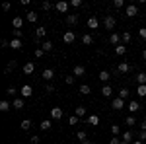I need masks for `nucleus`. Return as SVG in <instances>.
<instances>
[{
	"instance_id": "09e8293b",
	"label": "nucleus",
	"mask_w": 146,
	"mask_h": 144,
	"mask_svg": "<svg viewBox=\"0 0 146 144\" xmlns=\"http://www.w3.org/2000/svg\"><path fill=\"white\" fill-rule=\"evenodd\" d=\"M109 144H121V138L119 136H113L111 140H109Z\"/></svg>"
},
{
	"instance_id": "1a4fd4ad",
	"label": "nucleus",
	"mask_w": 146,
	"mask_h": 144,
	"mask_svg": "<svg viewBox=\"0 0 146 144\" xmlns=\"http://www.w3.org/2000/svg\"><path fill=\"white\" fill-rule=\"evenodd\" d=\"M136 14H138V8H136V4H131V6H127V16H129V18H135Z\"/></svg>"
},
{
	"instance_id": "4d7b16f0",
	"label": "nucleus",
	"mask_w": 146,
	"mask_h": 144,
	"mask_svg": "<svg viewBox=\"0 0 146 144\" xmlns=\"http://www.w3.org/2000/svg\"><path fill=\"white\" fill-rule=\"evenodd\" d=\"M140 131H146V121L140 123Z\"/></svg>"
},
{
	"instance_id": "7c9ffc66",
	"label": "nucleus",
	"mask_w": 146,
	"mask_h": 144,
	"mask_svg": "<svg viewBox=\"0 0 146 144\" xmlns=\"http://www.w3.org/2000/svg\"><path fill=\"white\" fill-rule=\"evenodd\" d=\"M18 66V60H10V62H8V66H6V70H4V72H6V74H8V72H12V70H14V68Z\"/></svg>"
},
{
	"instance_id": "20e7f679",
	"label": "nucleus",
	"mask_w": 146,
	"mask_h": 144,
	"mask_svg": "<svg viewBox=\"0 0 146 144\" xmlns=\"http://www.w3.org/2000/svg\"><path fill=\"white\" fill-rule=\"evenodd\" d=\"M12 107L16 111H22L23 107H25V101H23V98H16V100L12 101Z\"/></svg>"
},
{
	"instance_id": "13d9d810",
	"label": "nucleus",
	"mask_w": 146,
	"mask_h": 144,
	"mask_svg": "<svg viewBox=\"0 0 146 144\" xmlns=\"http://www.w3.org/2000/svg\"><path fill=\"white\" fill-rule=\"evenodd\" d=\"M133 144H144L142 140H133Z\"/></svg>"
},
{
	"instance_id": "5701e85b",
	"label": "nucleus",
	"mask_w": 146,
	"mask_h": 144,
	"mask_svg": "<svg viewBox=\"0 0 146 144\" xmlns=\"http://www.w3.org/2000/svg\"><path fill=\"white\" fill-rule=\"evenodd\" d=\"M133 138H135L133 131H127V133H123V140H125V142H131V144H133Z\"/></svg>"
},
{
	"instance_id": "6ab92c4d",
	"label": "nucleus",
	"mask_w": 146,
	"mask_h": 144,
	"mask_svg": "<svg viewBox=\"0 0 146 144\" xmlns=\"http://www.w3.org/2000/svg\"><path fill=\"white\" fill-rule=\"evenodd\" d=\"M66 23L76 25V23H78V16H76V14H68V16H66Z\"/></svg>"
},
{
	"instance_id": "0eeeda50",
	"label": "nucleus",
	"mask_w": 146,
	"mask_h": 144,
	"mask_svg": "<svg viewBox=\"0 0 146 144\" xmlns=\"http://www.w3.org/2000/svg\"><path fill=\"white\" fill-rule=\"evenodd\" d=\"M111 107H113V109H117V111L123 109V107H125V100H121V98H115V100L111 101Z\"/></svg>"
},
{
	"instance_id": "f03ea898",
	"label": "nucleus",
	"mask_w": 146,
	"mask_h": 144,
	"mask_svg": "<svg viewBox=\"0 0 146 144\" xmlns=\"http://www.w3.org/2000/svg\"><path fill=\"white\" fill-rule=\"evenodd\" d=\"M20 96H22V98H31V96H33V88H31V86H27V84H25V86H22Z\"/></svg>"
},
{
	"instance_id": "c85d7f7f",
	"label": "nucleus",
	"mask_w": 146,
	"mask_h": 144,
	"mask_svg": "<svg viewBox=\"0 0 146 144\" xmlns=\"http://www.w3.org/2000/svg\"><path fill=\"white\" fill-rule=\"evenodd\" d=\"M125 125H127V127H135V125H136V119L133 117V115H129V117L125 119Z\"/></svg>"
},
{
	"instance_id": "bb28decb",
	"label": "nucleus",
	"mask_w": 146,
	"mask_h": 144,
	"mask_svg": "<svg viewBox=\"0 0 146 144\" xmlns=\"http://www.w3.org/2000/svg\"><path fill=\"white\" fill-rule=\"evenodd\" d=\"M115 53L119 56H123L125 53H127V47H125V45H117V47H115Z\"/></svg>"
},
{
	"instance_id": "6e6552de",
	"label": "nucleus",
	"mask_w": 146,
	"mask_h": 144,
	"mask_svg": "<svg viewBox=\"0 0 146 144\" xmlns=\"http://www.w3.org/2000/svg\"><path fill=\"white\" fill-rule=\"evenodd\" d=\"M41 78H43V80H53V78H55V70H53V68H45L43 74H41Z\"/></svg>"
},
{
	"instance_id": "680f3d73",
	"label": "nucleus",
	"mask_w": 146,
	"mask_h": 144,
	"mask_svg": "<svg viewBox=\"0 0 146 144\" xmlns=\"http://www.w3.org/2000/svg\"><path fill=\"white\" fill-rule=\"evenodd\" d=\"M121 144H131V142H125V140H121Z\"/></svg>"
},
{
	"instance_id": "c9c22d12",
	"label": "nucleus",
	"mask_w": 146,
	"mask_h": 144,
	"mask_svg": "<svg viewBox=\"0 0 146 144\" xmlns=\"http://www.w3.org/2000/svg\"><path fill=\"white\" fill-rule=\"evenodd\" d=\"M37 12H27V22H37Z\"/></svg>"
},
{
	"instance_id": "412c9836",
	"label": "nucleus",
	"mask_w": 146,
	"mask_h": 144,
	"mask_svg": "<svg viewBox=\"0 0 146 144\" xmlns=\"http://www.w3.org/2000/svg\"><path fill=\"white\" fill-rule=\"evenodd\" d=\"M109 78H111V74H109L107 70H101V72H100V80L103 82V84H107V80H109Z\"/></svg>"
},
{
	"instance_id": "a878e982",
	"label": "nucleus",
	"mask_w": 146,
	"mask_h": 144,
	"mask_svg": "<svg viewBox=\"0 0 146 144\" xmlns=\"http://www.w3.org/2000/svg\"><path fill=\"white\" fill-rule=\"evenodd\" d=\"M20 127H22V131H29V129H31V121H29V119H23V121L20 123Z\"/></svg>"
},
{
	"instance_id": "e2e57ef3",
	"label": "nucleus",
	"mask_w": 146,
	"mask_h": 144,
	"mask_svg": "<svg viewBox=\"0 0 146 144\" xmlns=\"http://www.w3.org/2000/svg\"><path fill=\"white\" fill-rule=\"evenodd\" d=\"M72 144H80V142H72Z\"/></svg>"
},
{
	"instance_id": "4be33fe9",
	"label": "nucleus",
	"mask_w": 146,
	"mask_h": 144,
	"mask_svg": "<svg viewBox=\"0 0 146 144\" xmlns=\"http://www.w3.org/2000/svg\"><path fill=\"white\" fill-rule=\"evenodd\" d=\"M74 115H76V117H80V119H82V117H86V107H84V105H80V107H76V111H74Z\"/></svg>"
},
{
	"instance_id": "e433bc0d",
	"label": "nucleus",
	"mask_w": 146,
	"mask_h": 144,
	"mask_svg": "<svg viewBox=\"0 0 146 144\" xmlns=\"http://www.w3.org/2000/svg\"><path fill=\"white\" fill-rule=\"evenodd\" d=\"M125 6V0H113V8H117V10H121Z\"/></svg>"
},
{
	"instance_id": "ddd939ff",
	"label": "nucleus",
	"mask_w": 146,
	"mask_h": 144,
	"mask_svg": "<svg viewBox=\"0 0 146 144\" xmlns=\"http://www.w3.org/2000/svg\"><path fill=\"white\" fill-rule=\"evenodd\" d=\"M98 25H100V20L94 18V16H90V18H88V27H90V29H96Z\"/></svg>"
},
{
	"instance_id": "473e14b6",
	"label": "nucleus",
	"mask_w": 146,
	"mask_h": 144,
	"mask_svg": "<svg viewBox=\"0 0 146 144\" xmlns=\"http://www.w3.org/2000/svg\"><path fill=\"white\" fill-rule=\"evenodd\" d=\"M119 39H121V37H119L117 33H111V35H109V43H113V45H121V43H119Z\"/></svg>"
},
{
	"instance_id": "7ed1b4c3",
	"label": "nucleus",
	"mask_w": 146,
	"mask_h": 144,
	"mask_svg": "<svg viewBox=\"0 0 146 144\" xmlns=\"http://www.w3.org/2000/svg\"><path fill=\"white\" fill-rule=\"evenodd\" d=\"M115 18H113V16H105V18H103V25H105V29H113V27H115Z\"/></svg>"
},
{
	"instance_id": "bf43d9fd",
	"label": "nucleus",
	"mask_w": 146,
	"mask_h": 144,
	"mask_svg": "<svg viewBox=\"0 0 146 144\" xmlns=\"http://www.w3.org/2000/svg\"><path fill=\"white\" fill-rule=\"evenodd\" d=\"M142 58H144V60H146V49H144V51H142Z\"/></svg>"
},
{
	"instance_id": "c756f323",
	"label": "nucleus",
	"mask_w": 146,
	"mask_h": 144,
	"mask_svg": "<svg viewBox=\"0 0 146 144\" xmlns=\"http://www.w3.org/2000/svg\"><path fill=\"white\" fill-rule=\"evenodd\" d=\"M82 43H84V45H92V43H94V37H92L90 33H86L84 37H82Z\"/></svg>"
},
{
	"instance_id": "58836bf2",
	"label": "nucleus",
	"mask_w": 146,
	"mask_h": 144,
	"mask_svg": "<svg viewBox=\"0 0 146 144\" xmlns=\"http://www.w3.org/2000/svg\"><path fill=\"white\" fill-rule=\"evenodd\" d=\"M43 51H53V43H51V41H43Z\"/></svg>"
},
{
	"instance_id": "dca6fc26",
	"label": "nucleus",
	"mask_w": 146,
	"mask_h": 144,
	"mask_svg": "<svg viewBox=\"0 0 146 144\" xmlns=\"http://www.w3.org/2000/svg\"><path fill=\"white\" fill-rule=\"evenodd\" d=\"M12 25H14L16 29H22V25H23V18H20V16H16V18L12 20Z\"/></svg>"
},
{
	"instance_id": "a19ab883",
	"label": "nucleus",
	"mask_w": 146,
	"mask_h": 144,
	"mask_svg": "<svg viewBox=\"0 0 146 144\" xmlns=\"http://www.w3.org/2000/svg\"><path fill=\"white\" fill-rule=\"evenodd\" d=\"M111 133L115 134V136H119V133H121V127H119V125H111Z\"/></svg>"
},
{
	"instance_id": "9d476101",
	"label": "nucleus",
	"mask_w": 146,
	"mask_h": 144,
	"mask_svg": "<svg viewBox=\"0 0 146 144\" xmlns=\"http://www.w3.org/2000/svg\"><path fill=\"white\" fill-rule=\"evenodd\" d=\"M129 70H131V64H129V62H121V64L117 66V72H119V74H127Z\"/></svg>"
},
{
	"instance_id": "603ef678",
	"label": "nucleus",
	"mask_w": 146,
	"mask_h": 144,
	"mask_svg": "<svg viewBox=\"0 0 146 144\" xmlns=\"http://www.w3.org/2000/svg\"><path fill=\"white\" fill-rule=\"evenodd\" d=\"M39 140H41V138H39L37 134H33V136H31V144H39Z\"/></svg>"
},
{
	"instance_id": "aec40b11",
	"label": "nucleus",
	"mask_w": 146,
	"mask_h": 144,
	"mask_svg": "<svg viewBox=\"0 0 146 144\" xmlns=\"http://www.w3.org/2000/svg\"><path fill=\"white\" fill-rule=\"evenodd\" d=\"M10 101H6V100H2L0 101V111H2V113H6V111H10Z\"/></svg>"
},
{
	"instance_id": "cd10ccee",
	"label": "nucleus",
	"mask_w": 146,
	"mask_h": 144,
	"mask_svg": "<svg viewBox=\"0 0 146 144\" xmlns=\"http://www.w3.org/2000/svg\"><path fill=\"white\" fill-rule=\"evenodd\" d=\"M80 94H84V96H88V94H92V88L88 86V84H82V86H80Z\"/></svg>"
},
{
	"instance_id": "f704fd0d",
	"label": "nucleus",
	"mask_w": 146,
	"mask_h": 144,
	"mask_svg": "<svg viewBox=\"0 0 146 144\" xmlns=\"http://www.w3.org/2000/svg\"><path fill=\"white\" fill-rule=\"evenodd\" d=\"M136 94L140 98H146V86H136Z\"/></svg>"
},
{
	"instance_id": "2eb2a0df",
	"label": "nucleus",
	"mask_w": 146,
	"mask_h": 144,
	"mask_svg": "<svg viewBox=\"0 0 146 144\" xmlns=\"http://www.w3.org/2000/svg\"><path fill=\"white\" fill-rule=\"evenodd\" d=\"M101 94H103V98H109L113 94V88L109 86V84H103V88H101Z\"/></svg>"
},
{
	"instance_id": "423d86ee",
	"label": "nucleus",
	"mask_w": 146,
	"mask_h": 144,
	"mask_svg": "<svg viewBox=\"0 0 146 144\" xmlns=\"http://www.w3.org/2000/svg\"><path fill=\"white\" fill-rule=\"evenodd\" d=\"M74 39H76V33L74 31H64V35H62V41L64 43H74Z\"/></svg>"
},
{
	"instance_id": "f8f14e48",
	"label": "nucleus",
	"mask_w": 146,
	"mask_h": 144,
	"mask_svg": "<svg viewBox=\"0 0 146 144\" xmlns=\"http://www.w3.org/2000/svg\"><path fill=\"white\" fill-rule=\"evenodd\" d=\"M33 72H35L33 62H25V64H23V74H33Z\"/></svg>"
},
{
	"instance_id": "864d4df0",
	"label": "nucleus",
	"mask_w": 146,
	"mask_h": 144,
	"mask_svg": "<svg viewBox=\"0 0 146 144\" xmlns=\"http://www.w3.org/2000/svg\"><path fill=\"white\" fill-rule=\"evenodd\" d=\"M43 53H45L43 49H37V51H35V56H37V58H41V56H43Z\"/></svg>"
},
{
	"instance_id": "f3484780",
	"label": "nucleus",
	"mask_w": 146,
	"mask_h": 144,
	"mask_svg": "<svg viewBox=\"0 0 146 144\" xmlns=\"http://www.w3.org/2000/svg\"><path fill=\"white\" fill-rule=\"evenodd\" d=\"M86 123L92 125V127H96V125H100V117H98V115H90V117L86 119Z\"/></svg>"
},
{
	"instance_id": "4468645a",
	"label": "nucleus",
	"mask_w": 146,
	"mask_h": 144,
	"mask_svg": "<svg viewBox=\"0 0 146 144\" xmlns=\"http://www.w3.org/2000/svg\"><path fill=\"white\" fill-rule=\"evenodd\" d=\"M45 35H47V29H45V27H43V25L35 29V39H43Z\"/></svg>"
},
{
	"instance_id": "8fccbe9b",
	"label": "nucleus",
	"mask_w": 146,
	"mask_h": 144,
	"mask_svg": "<svg viewBox=\"0 0 146 144\" xmlns=\"http://www.w3.org/2000/svg\"><path fill=\"white\" fill-rule=\"evenodd\" d=\"M138 35H140V37H142V39L146 41V27H142V29H138Z\"/></svg>"
},
{
	"instance_id": "052dcab7",
	"label": "nucleus",
	"mask_w": 146,
	"mask_h": 144,
	"mask_svg": "<svg viewBox=\"0 0 146 144\" xmlns=\"http://www.w3.org/2000/svg\"><path fill=\"white\" fill-rule=\"evenodd\" d=\"M80 144H92V142H90V140H84V142H80Z\"/></svg>"
},
{
	"instance_id": "5fc2aeb1",
	"label": "nucleus",
	"mask_w": 146,
	"mask_h": 144,
	"mask_svg": "<svg viewBox=\"0 0 146 144\" xmlns=\"http://www.w3.org/2000/svg\"><path fill=\"white\" fill-rule=\"evenodd\" d=\"M2 10H6V12L10 10V2H4V4H2Z\"/></svg>"
},
{
	"instance_id": "b1692460",
	"label": "nucleus",
	"mask_w": 146,
	"mask_h": 144,
	"mask_svg": "<svg viewBox=\"0 0 146 144\" xmlns=\"http://www.w3.org/2000/svg\"><path fill=\"white\" fill-rule=\"evenodd\" d=\"M84 72H86V68L82 66V64H76L74 66V76H84Z\"/></svg>"
},
{
	"instance_id": "c03bdc74",
	"label": "nucleus",
	"mask_w": 146,
	"mask_h": 144,
	"mask_svg": "<svg viewBox=\"0 0 146 144\" xmlns=\"http://www.w3.org/2000/svg\"><path fill=\"white\" fill-rule=\"evenodd\" d=\"M74 80H76L74 76H64V82H66L68 86H72V84H74Z\"/></svg>"
},
{
	"instance_id": "9b49d317",
	"label": "nucleus",
	"mask_w": 146,
	"mask_h": 144,
	"mask_svg": "<svg viewBox=\"0 0 146 144\" xmlns=\"http://www.w3.org/2000/svg\"><path fill=\"white\" fill-rule=\"evenodd\" d=\"M10 47L14 49V51H20V49H22V39H16V37H12Z\"/></svg>"
},
{
	"instance_id": "6e6d98bb",
	"label": "nucleus",
	"mask_w": 146,
	"mask_h": 144,
	"mask_svg": "<svg viewBox=\"0 0 146 144\" xmlns=\"http://www.w3.org/2000/svg\"><path fill=\"white\" fill-rule=\"evenodd\" d=\"M14 37H16V39H20V37H22V31H20V29H16V31H14Z\"/></svg>"
},
{
	"instance_id": "49530a36",
	"label": "nucleus",
	"mask_w": 146,
	"mask_h": 144,
	"mask_svg": "<svg viewBox=\"0 0 146 144\" xmlns=\"http://www.w3.org/2000/svg\"><path fill=\"white\" fill-rule=\"evenodd\" d=\"M45 92H47V94H53V92H55V86H53V84H47Z\"/></svg>"
},
{
	"instance_id": "f257e3e1",
	"label": "nucleus",
	"mask_w": 146,
	"mask_h": 144,
	"mask_svg": "<svg viewBox=\"0 0 146 144\" xmlns=\"http://www.w3.org/2000/svg\"><path fill=\"white\" fill-rule=\"evenodd\" d=\"M55 8H56V12H60V14H66L68 8H70V4H68V2H62V0H58V2L55 4Z\"/></svg>"
},
{
	"instance_id": "37998d69",
	"label": "nucleus",
	"mask_w": 146,
	"mask_h": 144,
	"mask_svg": "<svg viewBox=\"0 0 146 144\" xmlns=\"http://www.w3.org/2000/svg\"><path fill=\"white\" fill-rule=\"evenodd\" d=\"M121 39H123V43H129V41H131V33H129V31H125V33L121 35Z\"/></svg>"
},
{
	"instance_id": "de8ad7c7",
	"label": "nucleus",
	"mask_w": 146,
	"mask_h": 144,
	"mask_svg": "<svg viewBox=\"0 0 146 144\" xmlns=\"http://www.w3.org/2000/svg\"><path fill=\"white\" fill-rule=\"evenodd\" d=\"M138 140H142V142L146 140V131H140V133H138Z\"/></svg>"
},
{
	"instance_id": "3c124183",
	"label": "nucleus",
	"mask_w": 146,
	"mask_h": 144,
	"mask_svg": "<svg viewBox=\"0 0 146 144\" xmlns=\"http://www.w3.org/2000/svg\"><path fill=\"white\" fill-rule=\"evenodd\" d=\"M6 94H10V96H16V94H18V90H16V88H8V90H6Z\"/></svg>"
},
{
	"instance_id": "393cba45",
	"label": "nucleus",
	"mask_w": 146,
	"mask_h": 144,
	"mask_svg": "<svg viewBox=\"0 0 146 144\" xmlns=\"http://www.w3.org/2000/svg\"><path fill=\"white\" fill-rule=\"evenodd\" d=\"M138 109H140V103H138V101H131V103H129V111H131V113H136Z\"/></svg>"
},
{
	"instance_id": "ea45409f",
	"label": "nucleus",
	"mask_w": 146,
	"mask_h": 144,
	"mask_svg": "<svg viewBox=\"0 0 146 144\" xmlns=\"http://www.w3.org/2000/svg\"><path fill=\"white\" fill-rule=\"evenodd\" d=\"M68 4H70V8H80L82 6V0H70Z\"/></svg>"
},
{
	"instance_id": "a18cd8bd",
	"label": "nucleus",
	"mask_w": 146,
	"mask_h": 144,
	"mask_svg": "<svg viewBox=\"0 0 146 144\" xmlns=\"http://www.w3.org/2000/svg\"><path fill=\"white\" fill-rule=\"evenodd\" d=\"M41 8H43V10H51V8H53V4H51V2H43V4H41Z\"/></svg>"
},
{
	"instance_id": "79ce46f5",
	"label": "nucleus",
	"mask_w": 146,
	"mask_h": 144,
	"mask_svg": "<svg viewBox=\"0 0 146 144\" xmlns=\"http://www.w3.org/2000/svg\"><path fill=\"white\" fill-rule=\"evenodd\" d=\"M78 123H80V117H76V115H72L68 119V125H78Z\"/></svg>"
},
{
	"instance_id": "72a5a7b5",
	"label": "nucleus",
	"mask_w": 146,
	"mask_h": 144,
	"mask_svg": "<svg viewBox=\"0 0 146 144\" xmlns=\"http://www.w3.org/2000/svg\"><path fill=\"white\" fill-rule=\"evenodd\" d=\"M76 138H78L80 142H84V140H88V134L84 133V131H78V133H76Z\"/></svg>"
},
{
	"instance_id": "4c0bfd02",
	"label": "nucleus",
	"mask_w": 146,
	"mask_h": 144,
	"mask_svg": "<svg viewBox=\"0 0 146 144\" xmlns=\"http://www.w3.org/2000/svg\"><path fill=\"white\" fill-rule=\"evenodd\" d=\"M129 94H131V92H129L127 88H121V92H119V98H121V100H125V98H129Z\"/></svg>"
},
{
	"instance_id": "2f4dec72",
	"label": "nucleus",
	"mask_w": 146,
	"mask_h": 144,
	"mask_svg": "<svg viewBox=\"0 0 146 144\" xmlns=\"http://www.w3.org/2000/svg\"><path fill=\"white\" fill-rule=\"evenodd\" d=\"M39 127H41V131H49V129H51V121H49V119H43Z\"/></svg>"
},
{
	"instance_id": "0e129e2a",
	"label": "nucleus",
	"mask_w": 146,
	"mask_h": 144,
	"mask_svg": "<svg viewBox=\"0 0 146 144\" xmlns=\"http://www.w3.org/2000/svg\"><path fill=\"white\" fill-rule=\"evenodd\" d=\"M144 121H146V115H144Z\"/></svg>"
},
{
	"instance_id": "a211bd4d",
	"label": "nucleus",
	"mask_w": 146,
	"mask_h": 144,
	"mask_svg": "<svg viewBox=\"0 0 146 144\" xmlns=\"http://www.w3.org/2000/svg\"><path fill=\"white\" fill-rule=\"evenodd\" d=\"M136 82H138V86H146V72H138L136 74Z\"/></svg>"
},
{
	"instance_id": "39448f33",
	"label": "nucleus",
	"mask_w": 146,
	"mask_h": 144,
	"mask_svg": "<svg viewBox=\"0 0 146 144\" xmlns=\"http://www.w3.org/2000/svg\"><path fill=\"white\" fill-rule=\"evenodd\" d=\"M51 119L60 121V119H62V109H60V107H53V109H51Z\"/></svg>"
}]
</instances>
